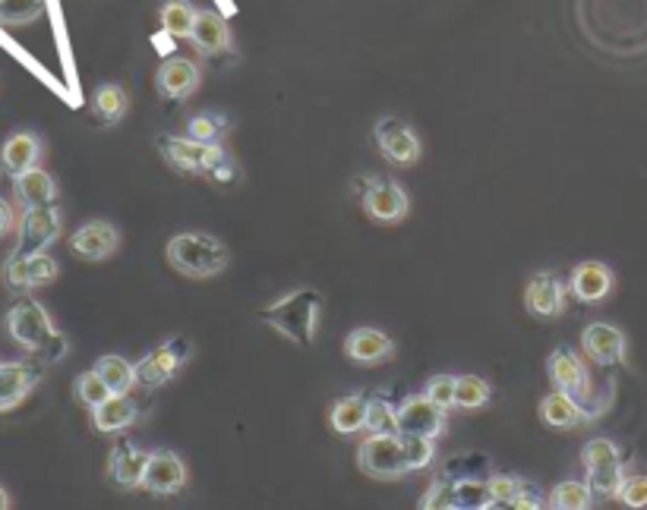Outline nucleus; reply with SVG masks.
I'll return each instance as SVG.
<instances>
[{"label": "nucleus", "mask_w": 647, "mask_h": 510, "mask_svg": "<svg viewBox=\"0 0 647 510\" xmlns=\"http://www.w3.org/2000/svg\"><path fill=\"white\" fill-rule=\"evenodd\" d=\"M117 243H121L117 227L107 225V221H89V225H83L73 233L70 249H73V256L83 259V262H102V259L117 252Z\"/></svg>", "instance_id": "obj_16"}, {"label": "nucleus", "mask_w": 647, "mask_h": 510, "mask_svg": "<svg viewBox=\"0 0 647 510\" xmlns=\"http://www.w3.org/2000/svg\"><path fill=\"white\" fill-rule=\"evenodd\" d=\"M360 202H363V211H367V218L370 221H377V225H398V221H404L408 218V192L396 184V180H370L367 189H363V196H360Z\"/></svg>", "instance_id": "obj_11"}, {"label": "nucleus", "mask_w": 647, "mask_h": 510, "mask_svg": "<svg viewBox=\"0 0 647 510\" xmlns=\"http://www.w3.org/2000/svg\"><path fill=\"white\" fill-rule=\"evenodd\" d=\"M420 508H455V482L452 479H439L437 486L423 495Z\"/></svg>", "instance_id": "obj_44"}, {"label": "nucleus", "mask_w": 647, "mask_h": 510, "mask_svg": "<svg viewBox=\"0 0 647 510\" xmlns=\"http://www.w3.org/2000/svg\"><path fill=\"white\" fill-rule=\"evenodd\" d=\"M455 385H459L455 375H433L427 385V397H433L442 409H452L455 407Z\"/></svg>", "instance_id": "obj_42"}, {"label": "nucleus", "mask_w": 647, "mask_h": 510, "mask_svg": "<svg viewBox=\"0 0 647 510\" xmlns=\"http://www.w3.org/2000/svg\"><path fill=\"white\" fill-rule=\"evenodd\" d=\"M445 413L427 394H411L401 407L396 409V431L398 435H423V438H439L445 431Z\"/></svg>", "instance_id": "obj_10"}, {"label": "nucleus", "mask_w": 647, "mask_h": 510, "mask_svg": "<svg viewBox=\"0 0 647 510\" xmlns=\"http://www.w3.org/2000/svg\"><path fill=\"white\" fill-rule=\"evenodd\" d=\"M7 334L20 344L25 353L39 356L42 363H58L66 353V337L51 325V315L35 300L22 296L17 306L7 312Z\"/></svg>", "instance_id": "obj_1"}, {"label": "nucleus", "mask_w": 647, "mask_h": 510, "mask_svg": "<svg viewBox=\"0 0 647 510\" xmlns=\"http://www.w3.org/2000/svg\"><path fill=\"white\" fill-rule=\"evenodd\" d=\"M158 20H162L165 35H171V39H189L193 22H196V7L189 0H167L165 7H162V13H158Z\"/></svg>", "instance_id": "obj_31"}, {"label": "nucleus", "mask_w": 647, "mask_h": 510, "mask_svg": "<svg viewBox=\"0 0 647 510\" xmlns=\"http://www.w3.org/2000/svg\"><path fill=\"white\" fill-rule=\"evenodd\" d=\"M133 423H136V404L126 394H111L105 404L92 409V426L105 435L130 429Z\"/></svg>", "instance_id": "obj_28"}, {"label": "nucleus", "mask_w": 647, "mask_h": 510, "mask_svg": "<svg viewBox=\"0 0 647 510\" xmlns=\"http://www.w3.org/2000/svg\"><path fill=\"white\" fill-rule=\"evenodd\" d=\"M158 152H162V158L174 170H181V174H203V177H206V170H209L212 164L225 155L222 145L199 143L193 136H158Z\"/></svg>", "instance_id": "obj_7"}, {"label": "nucleus", "mask_w": 647, "mask_h": 510, "mask_svg": "<svg viewBox=\"0 0 647 510\" xmlns=\"http://www.w3.org/2000/svg\"><path fill=\"white\" fill-rule=\"evenodd\" d=\"M114 391L107 388L105 378L92 368V372H83L80 378H76V400L83 404V407L95 409L99 404H105L107 397H111Z\"/></svg>", "instance_id": "obj_36"}, {"label": "nucleus", "mask_w": 647, "mask_h": 510, "mask_svg": "<svg viewBox=\"0 0 647 510\" xmlns=\"http://www.w3.org/2000/svg\"><path fill=\"white\" fill-rule=\"evenodd\" d=\"M367 407H370V400L367 397H341L338 404L332 407V429L338 435H357L360 429H367Z\"/></svg>", "instance_id": "obj_29"}, {"label": "nucleus", "mask_w": 647, "mask_h": 510, "mask_svg": "<svg viewBox=\"0 0 647 510\" xmlns=\"http://www.w3.org/2000/svg\"><path fill=\"white\" fill-rule=\"evenodd\" d=\"M189 44L203 54V58H218L230 48V29L222 13L215 10H203L196 13L193 32H189Z\"/></svg>", "instance_id": "obj_24"}, {"label": "nucleus", "mask_w": 647, "mask_h": 510, "mask_svg": "<svg viewBox=\"0 0 647 510\" xmlns=\"http://www.w3.org/2000/svg\"><path fill=\"white\" fill-rule=\"evenodd\" d=\"M7 508H10V495L0 489V510H7Z\"/></svg>", "instance_id": "obj_46"}, {"label": "nucleus", "mask_w": 647, "mask_h": 510, "mask_svg": "<svg viewBox=\"0 0 647 510\" xmlns=\"http://www.w3.org/2000/svg\"><path fill=\"white\" fill-rule=\"evenodd\" d=\"M13 192H17L22 208H42V205H54L58 184L51 180V174H44L42 167H29L13 177Z\"/></svg>", "instance_id": "obj_26"}, {"label": "nucleus", "mask_w": 647, "mask_h": 510, "mask_svg": "<svg viewBox=\"0 0 647 510\" xmlns=\"http://www.w3.org/2000/svg\"><path fill=\"white\" fill-rule=\"evenodd\" d=\"M377 143L386 155V162L398 167H411L420 162V139L418 133L398 117H382L377 123Z\"/></svg>", "instance_id": "obj_13"}, {"label": "nucleus", "mask_w": 647, "mask_h": 510, "mask_svg": "<svg viewBox=\"0 0 647 510\" xmlns=\"http://www.w3.org/2000/svg\"><path fill=\"white\" fill-rule=\"evenodd\" d=\"M582 464L587 470V486L594 489V495L600 498H616V491L626 479V470H623V454L616 448V441L609 438H594L587 441L585 450H582Z\"/></svg>", "instance_id": "obj_5"}, {"label": "nucleus", "mask_w": 647, "mask_h": 510, "mask_svg": "<svg viewBox=\"0 0 647 510\" xmlns=\"http://www.w3.org/2000/svg\"><path fill=\"white\" fill-rule=\"evenodd\" d=\"M130 111V98L121 85H99L92 95V114L105 126H114L117 121H124V114Z\"/></svg>", "instance_id": "obj_30"}, {"label": "nucleus", "mask_w": 647, "mask_h": 510, "mask_svg": "<svg viewBox=\"0 0 647 510\" xmlns=\"http://www.w3.org/2000/svg\"><path fill=\"white\" fill-rule=\"evenodd\" d=\"M550 504L559 510H587L594 504V489L587 482H578V479H565L553 489Z\"/></svg>", "instance_id": "obj_33"}, {"label": "nucleus", "mask_w": 647, "mask_h": 510, "mask_svg": "<svg viewBox=\"0 0 647 510\" xmlns=\"http://www.w3.org/2000/svg\"><path fill=\"white\" fill-rule=\"evenodd\" d=\"M95 372L105 378V385L114 394H130V388L136 385V366L126 363L124 356H102L95 363Z\"/></svg>", "instance_id": "obj_32"}, {"label": "nucleus", "mask_w": 647, "mask_h": 510, "mask_svg": "<svg viewBox=\"0 0 647 510\" xmlns=\"http://www.w3.org/2000/svg\"><path fill=\"white\" fill-rule=\"evenodd\" d=\"M184 486H187V464L174 450H155L148 457L143 489L152 495H177Z\"/></svg>", "instance_id": "obj_18"}, {"label": "nucleus", "mask_w": 647, "mask_h": 510, "mask_svg": "<svg viewBox=\"0 0 647 510\" xmlns=\"http://www.w3.org/2000/svg\"><path fill=\"white\" fill-rule=\"evenodd\" d=\"M263 319H266V325L285 334L297 347H314L316 334H319V319H322V293L314 287L294 290L263 309Z\"/></svg>", "instance_id": "obj_2"}, {"label": "nucleus", "mask_w": 647, "mask_h": 510, "mask_svg": "<svg viewBox=\"0 0 647 510\" xmlns=\"http://www.w3.org/2000/svg\"><path fill=\"white\" fill-rule=\"evenodd\" d=\"M490 495H493V504L490 508H543V495L534 486L522 482L518 476H493L490 482Z\"/></svg>", "instance_id": "obj_25"}, {"label": "nucleus", "mask_w": 647, "mask_h": 510, "mask_svg": "<svg viewBox=\"0 0 647 510\" xmlns=\"http://www.w3.org/2000/svg\"><path fill=\"white\" fill-rule=\"evenodd\" d=\"M490 394L493 388L477 378V375H459V385H455V407L459 409H481L490 404Z\"/></svg>", "instance_id": "obj_34"}, {"label": "nucleus", "mask_w": 647, "mask_h": 510, "mask_svg": "<svg viewBox=\"0 0 647 510\" xmlns=\"http://www.w3.org/2000/svg\"><path fill=\"white\" fill-rule=\"evenodd\" d=\"M546 372L553 378L556 391H565L568 397H575L578 404H590V375H587L585 360L575 353V350L559 347L553 350L550 363H546ZM600 413V409H597Z\"/></svg>", "instance_id": "obj_12"}, {"label": "nucleus", "mask_w": 647, "mask_h": 510, "mask_svg": "<svg viewBox=\"0 0 647 510\" xmlns=\"http://www.w3.org/2000/svg\"><path fill=\"white\" fill-rule=\"evenodd\" d=\"M42 0H0V22L3 25H29L42 17Z\"/></svg>", "instance_id": "obj_35"}, {"label": "nucleus", "mask_w": 647, "mask_h": 510, "mask_svg": "<svg viewBox=\"0 0 647 510\" xmlns=\"http://www.w3.org/2000/svg\"><path fill=\"white\" fill-rule=\"evenodd\" d=\"M10 227H13V208H10V205L0 199V237H3V233H7Z\"/></svg>", "instance_id": "obj_45"}, {"label": "nucleus", "mask_w": 647, "mask_h": 510, "mask_svg": "<svg viewBox=\"0 0 647 510\" xmlns=\"http://www.w3.org/2000/svg\"><path fill=\"white\" fill-rule=\"evenodd\" d=\"M228 133V121L222 114H196L187 126V136L199 139V143H222V136Z\"/></svg>", "instance_id": "obj_37"}, {"label": "nucleus", "mask_w": 647, "mask_h": 510, "mask_svg": "<svg viewBox=\"0 0 647 510\" xmlns=\"http://www.w3.org/2000/svg\"><path fill=\"white\" fill-rule=\"evenodd\" d=\"M39 158H42V139L32 136V133H17L0 148V164L13 177L29 170V167H39Z\"/></svg>", "instance_id": "obj_27"}, {"label": "nucleus", "mask_w": 647, "mask_h": 510, "mask_svg": "<svg viewBox=\"0 0 647 510\" xmlns=\"http://www.w3.org/2000/svg\"><path fill=\"white\" fill-rule=\"evenodd\" d=\"M189 356H193V344L187 337H171L162 347H155L136 363V385L146 391L162 388L165 382H171L181 368L187 366Z\"/></svg>", "instance_id": "obj_6"}, {"label": "nucleus", "mask_w": 647, "mask_h": 510, "mask_svg": "<svg viewBox=\"0 0 647 510\" xmlns=\"http://www.w3.org/2000/svg\"><path fill=\"white\" fill-rule=\"evenodd\" d=\"M206 180H209L212 186H218V189H230V186L240 184L244 177H240V167H237V162H234L228 152H225V155H222V158L206 170Z\"/></svg>", "instance_id": "obj_40"}, {"label": "nucleus", "mask_w": 647, "mask_h": 510, "mask_svg": "<svg viewBox=\"0 0 647 510\" xmlns=\"http://www.w3.org/2000/svg\"><path fill=\"white\" fill-rule=\"evenodd\" d=\"M63 218L58 211V205H42V208H25L20 221V237H17V249L13 256H35V252H44L48 246L54 243L61 237Z\"/></svg>", "instance_id": "obj_9"}, {"label": "nucleus", "mask_w": 647, "mask_h": 510, "mask_svg": "<svg viewBox=\"0 0 647 510\" xmlns=\"http://www.w3.org/2000/svg\"><path fill=\"white\" fill-rule=\"evenodd\" d=\"M616 284V278H613V271L604 262H582V266H575L572 271V293H575V300H582L587 306H594V303H604L606 296H609V290Z\"/></svg>", "instance_id": "obj_23"}, {"label": "nucleus", "mask_w": 647, "mask_h": 510, "mask_svg": "<svg viewBox=\"0 0 647 510\" xmlns=\"http://www.w3.org/2000/svg\"><path fill=\"white\" fill-rule=\"evenodd\" d=\"M155 85L158 95L171 98V102H184L196 89H199V66L187 58H171L158 66L155 73Z\"/></svg>", "instance_id": "obj_22"}, {"label": "nucleus", "mask_w": 647, "mask_h": 510, "mask_svg": "<svg viewBox=\"0 0 647 510\" xmlns=\"http://www.w3.org/2000/svg\"><path fill=\"white\" fill-rule=\"evenodd\" d=\"M39 382H42V368L32 363H0V413L20 407L39 388Z\"/></svg>", "instance_id": "obj_20"}, {"label": "nucleus", "mask_w": 647, "mask_h": 510, "mask_svg": "<svg viewBox=\"0 0 647 510\" xmlns=\"http://www.w3.org/2000/svg\"><path fill=\"white\" fill-rule=\"evenodd\" d=\"M616 498L626 504V508H647V476H626L623 486L616 491Z\"/></svg>", "instance_id": "obj_41"}, {"label": "nucleus", "mask_w": 647, "mask_h": 510, "mask_svg": "<svg viewBox=\"0 0 647 510\" xmlns=\"http://www.w3.org/2000/svg\"><path fill=\"white\" fill-rule=\"evenodd\" d=\"M167 262L187 278H215L228 268V249L212 233H177L167 240Z\"/></svg>", "instance_id": "obj_3"}, {"label": "nucleus", "mask_w": 647, "mask_h": 510, "mask_svg": "<svg viewBox=\"0 0 647 510\" xmlns=\"http://www.w3.org/2000/svg\"><path fill=\"white\" fill-rule=\"evenodd\" d=\"M345 353L357 366H379L396 356V341L377 327H357L345 341Z\"/></svg>", "instance_id": "obj_19"}, {"label": "nucleus", "mask_w": 647, "mask_h": 510, "mask_svg": "<svg viewBox=\"0 0 647 510\" xmlns=\"http://www.w3.org/2000/svg\"><path fill=\"white\" fill-rule=\"evenodd\" d=\"M404 438V454H408V467L411 472L427 470L430 464H433V438H423V435H401Z\"/></svg>", "instance_id": "obj_39"}, {"label": "nucleus", "mask_w": 647, "mask_h": 510, "mask_svg": "<svg viewBox=\"0 0 647 510\" xmlns=\"http://www.w3.org/2000/svg\"><path fill=\"white\" fill-rule=\"evenodd\" d=\"M58 274H61V266L48 256V252H35V256H10L7 262H3V287L10 290V293H32V290H39V287H48L58 281Z\"/></svg>", "instance_id": "obj_8"}, {"label": "nucleus", "mask_w": 647, "mask_h": 510, "mask_svg": "<svg viewBox=\"0 0 647 510\" xmlns=\"http://www.w3.org/2000/svg\"><path fill=\"white\" fill-rule=\"evenodd\" d=\"M148 457H152V454L143 448H136V445H117V448L111 450V460H107V476H111V482L124 491L143 489Z\"/></svg>", "instance_id": "obj_21"}, {"label": "nucleus", "mask_w": 647, "mask_h": 510, "mask_svg": "<svg viewBox=\"0 0 647 510\" xmlns=\"http://www.w3.org/2000/svg\"><path fill=\"white\" fill-rule=\"evenodd\" d=\"M357 464L373 479H401L411 472L404 438L398 431H370V438L357 450Z\"/></svg>", "instance_id": "obj_4"}, {"label": "nucleus", "mask_w": 647, "mask_h": 510, "mask_svg": "<svg viewBox=\"0 0 647 510\" xmlns=\"http://www.w3.org/2000/svg\"><path fill=\"white\" fill-rule=\"evenodd\" d=\"M524 303H527V312L537 319H556L565 309V284L553 271H537L527 281Z\"/></svg>", "instance_id": "obj_17"}, {"label": "nucleus", "mask_w": 647, "mask_h": 510, "mask_svg": "<svg viewBox=\"0 0 647 510\" xmlns=\"http://www.w3.org/2000/svg\"><path fill=\"white\" fill-rule=\"evenodd\" d=\"M493 504V495L486 482L477 479H455V508H490Z\"/></svg>", "instance_id": "obj_38"}, {"label": "nucleus", "mask_w": 647, "mask_h": 510, "mask_svg": "<svg viewBox=\"0 0 647 510\" xmlns=\"http://www.w3.org/2000/svg\"><path fill=\"white\" fill-rule=\"evenodd\" d=\"M367 429L370 431H396V407H389L386 400H370L367 407Z\"/></svg>", "instance_id": "obj_43"}, {"label": "nucleus", "mask_w": 647, "mask_h": 510, "mask_svg": "<svg viewBox=\"0 0 647 510\" xmlns=\"http://www.w3.org/2000/svg\"><path fill=\"white\" fill-rule=\"evenodd\" d=\"M597 416H600L597 409H587L575 397H568L565 391H553L541 400V419L543 426H550V429H582L587 423H594Z\"/></svg>", "instance_id": "obj_14"}, {"label": "nucleus", "mask_w": 647, "mask_h": 510, "mask_svg": "<svg viewBox=\"0 0 647 510\" xmlns=\"http://www.w3.org/2000/svg\"><path fill=\"white\" fill-rule=\"evenodd\" d=\"M582 347H585V353L597 366H619V363H626V334L616 325H606V322L587 325L585 334H582Z\"/></svg>", "instance_id": "obj_15"}]
</instances>
